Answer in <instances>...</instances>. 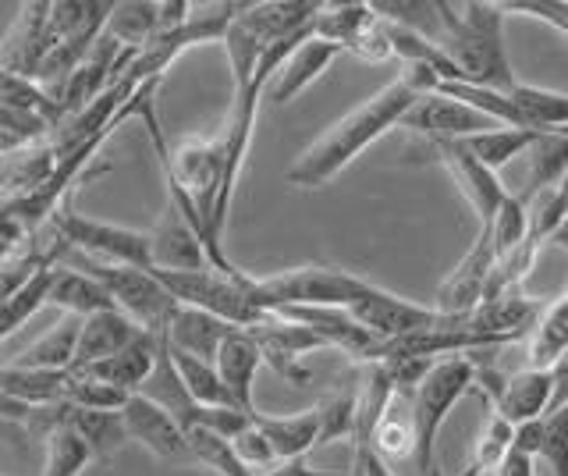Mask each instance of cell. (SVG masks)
Returning a JSON list of instances; mask_svg holds the SVG:
<instances>
[{
    "label": "cell",
    "instance_id": "e0dca14e",
    "mask_svg": "<svg viewBox=\"0 0 568 476\" xmlns=\"http://www.w3.org/2000/svg\"><path fill=\"white\" fill-rule=\"evenodd\" d=\"M150 256L153 271H203L210 267L206 250L192 224L178 214L174 203H164V217L150 232Z\"/></svg>",
    "mask_w": 568,
    "mask_h": 476
},
{
    "label": "cell",
    "instance_id": "4316f807",
    "mask_svg": "<svg viewBox=\"0 0 568 476\" xmlns=\"http://www.w3.org/2000/svg\"><path fill=\"white\" fill-rule=\"evenodd\" d=\"M526 338H529L526 366L529 369H555V363L568 348V292L544 306V313L537 316V324H532Z\"/></svg>",
    "mask_w": 568,
    "mask_h": 476
},
{
    "label": "cell",
    "instance_id": "52a82bcc",
    "mask_svg": "<svg viewBox=\"0 0 568 476\" xmlns=\"http://www.w3.org/2000/svg\"><path fill=\"white\" fill-rule=\"evenodd\" d=\"M47 232L58 235L68 250H75L89 260H103V263H124V267H142L153 271V256H150V232H132V227L121 224H106L97 217L79 214L71 200H64L47 221Z\"/></svg>",
    "mask_w": 568,
    "mask_h": 476
},
{
    "label": "cell",
    "instance_id": "b9f144b4",
    "mask_svg": "<svg viewBox=\"0 0 568 476\" xmlns=\"http://www.w3.org/2000/svg\"><path fill=\"white\" fill-rule=\"evenodd\" d=\"M352 463L359 466L363 476H395L384 458H377V455L369 452V445H352Z\"/></svg>",
    "mask_w": 568,
    "mask_h": 476
},
{
    "label": "cell",
    "instance_id": "603a6c76",
    "mask_svg": "<svg viewBox=\"0 0 568 476\" xmlns=\"http://www.w3.org/2000/svg\"><path fill=\"white\" fill-rule=\"evenodd\" d=\"M523 156H526V179H523V189L515 192V196H519L523 203H532L565 179L568 135L565 132H540Z\"/></svg>",
    "mask_w": 568,
    "mask_h": 476
},
{
    "label": "cell",
    "instance_id": "83f0119b",
    "mask_svg": "<svg viewBox=\"0 0 568 476\" xmlns=\"http://www.w3.org/2000/svg\"><path fill=\"white\" fill-rule=\"evenodd\" d=\"M373 22H377L373 4H355V0L352 4H320L310 32L316 40L334 43L342 54H348V50L355 47V40H359Z\"/></svg>",
    "mask_w": 568,
    "mask_h": 476
},
{
    "label": "cell",
    "instance_id": "ba28073f",
    "mask_svg": "<svg viewBox=\"0 0 568 476\" xmlns=\"http://www.w3.org/2000/svg\"><path fill=\"white\" fill-rule=\"evenodd\" d=\"M473 387L484 392V398L490 402V413L508 419L511 427L547 416V409L555 405V374L550 369L523 366L519 374H497V369L476 363Z\"/></svg>",
    "mask_w": 568,
    "mask_h": 476
},
{
    "label": "cell",
    "instance_id": "f546056e",
    "mask_svg": "<svg viewBox=\"0 0 568 476\" xmlns=\"http://www.w3.org/2000/svg\"><path fill=\"white\" fill-rule=\"evenodd\" d=\"M156 22H160L156 0H121V4L111 8V19H106L103 32L121 47L142 50L156 40Z\"/></svg>",
    "mask_w": 568,
    "mask_h": 476
},
{
    "label": "cell",
    "instance_id": "f6af8a7d",
    "mask_svg": "<svg viewBox=\"0 0 568 476\" xmlns=\"http://www.w3.org/2000/svg\"><path fill=\"white\" fill-rule=\"evenodd\" d=\"M550 242H558V245H561V250H568V221H565V224L558 227V232H555V235H550Z\"/></svg>",
    "mask_w": 568,
    "mask_h": 476
},
{
    "label": "cell",
    "instance_id": "d6a6232c",
    "mask_svg": "<svg viewBox=\"0 0 568 476\" xmlns=\"http://www.w3.org/2000/svg\"><path fill=\"white\" fill-rule=\"evenodd\" d=\"M185 448L192 463H200L203 469L217 473V476H253L242 463L235 448H231V437L206 431V427H189L185 431Z\"/></svg>",
    "mask_w": 568,
    "mask_h": 476
},
{
    "label": "cell",
    "instance_id": "7bdbcfd3",
    "mask_svg": "<svg viewBox=\"0 0 568 476\" xmlns=\"http://www.w3.org/2000/svg\"><path fill=\"white\" fill-rule=\"evenodd\" d=\"M532 463L537 458H529V455H523V452H508L505 455V463L494 469V476H537V469H532Z\"/></svg>",
    "mask_w": 568,
    "mask_h": 476
},
{
    "label": "cell",
    "instance_id": "9c48e42d",
    "mask_svg": "<svg viewBox=\"0 0 568 476\" xmlns=\"http://www.w3.org/2000/svg\"><path fill=\"white\" fill-rule=\"evenodd\" d=\"M348 313L359 321L377 342H402L408 334H419V331H430L440 324V313L434 306H419V303H408V298L387 292L381 285L366 281L363 292L352 298Z\"/></svg>",
    "mask_w": 568,
    "mask_h": 476
},
{
    "label": "cell",
    "instance_id": "74e56055",
    "mask_svg": "<svg viewBox=\"0 0 568 476\" xmlns=\"http://www.w3.org/2000/svg\"><path fill=\"white\" fill-rule=\"evenodd\" d=\"M320 413V445H331V440H342L355 434V384L342 387V392H331L324 402L316 405Z\"/></svg>",
    "mask_w": 568,
    "mask_h": 476
},
{
    "label": "cell",
    "instance_id": "2e32d148",
    "mask_svg": "<svg viewBox=\"0 0 568 476\" xmlns=\"http://www.w3.org/2000/svg\"><path fill=\"white\" fill-rule=\"evenodd\" d=\"M213 369H217L221 384L227 387L231 402L253 419L260 413L253 392H256V377L263 369V356H260V345L253 342V334H248L245 327L227 331V338L221 342L217 356H213Z\"/></svg>",
    "mask_w": 568,
    "mask_h": 476
},
{
    "label": "cell",
    "instance_id": "8992f818",
    "mask_svg": "<svg viewBox=\"0 0 568 476\" xmlns=\"http://www.w3.org/2000/svg\"><path fill=\"white\" fill-rule=\"evenodd\" d=\"M153 274L178 306L213 313L231 327H253L266 316V310L253 303L245 271L221 274L213 267H203V271H153Z\"/></svg>",
    "mask_w": 568,
    "mask_h": 476
},
{
    "label": "cell",
    "instance_id": "9a60e30c",
    "mask_svg": "<svg viewBox=\"0 0 568 476\" xmlns=\"http://www.w3.org/2000/svg\"><path fill=\"white\" fill-rule=\"evenodd\" d=\"M434 156L448 168L452 182L462 189V196H466V203L476 210L479 217V227H487L490 217L497 214V206L505 203L508 189L501 185V179H497L494 171H487L479 161H473V156L462 150V143H430Z\"/></svg>",
    "mask_w": 568,
    "mask_h": 476
},
{
    "label": "cell",
    "instance_id": "f1b7e54d",
    "mask_svg": "<svg viewBox=\"0 0 568 476\" xmlns=\"http://www.w3.org/2000/svg\"><path fill=\"white\" fill-rule=\"evenodd\" d=\"M79 316H61L53 324L50 334H43L40 342H32L26 352H18L11 359V366H26V369H71V359H75V342H79Z\"/></svg>",
    "mask_w": 568,
    "mask_h": 476
},
{
    "label": "cell",
    "instance_id": "d4e9b609",
    "mask_svg": "<svg viewBox=\"0 0 568 476\" xmlns=\"http://www.w3.org/2000/svg\"><path fill=\"white\" fill-rule=\"evenodd\" d=\"M253 423L260 434L271 440V452L277 463H292V458H306L313 448H320V413L316 405L306 413H292V416H263L256 413Z\"/></svg>",
    "mask_w": 568,
    "mask_h": 476
},
{
    "label": "cell",
    "instance_id": "d590c367",
    "mask_svg": "<svg viewBox=\"0 0 568 476\" xmlns=\"http://www.w3.org/2000/svg\"><path fill=\"white\" fill-rule=\"evenodd\" d=\"M511 437H515V427L508 419H501L497 413L487 416L484 423V431H479V440H476V448H473V458H469V466L462 476H487L494 473L497 466L505 463V455L511 452Z\"/></svg>",
    "mask_w": 568,
    "mask_h": 476
},
{
    "label": "cell",
    "instance_id": "1f68e13d",
    "mask_svg": "<svg viewBox=\"0 0 568 476\" xmlns=\"http://www.w3.org/2000/svg\"><path fill=\"white\" fill-rule=\"evenodd\" d=\"M171 352V363L178 369V377H182L185 392L195 405H206V409H239L235 402H231L227 387L221 384L217 369H213V363H203V359H192L185 356V352Z\"/></svg>",
    "mask_w": 568,
    "mask_h": 476
},
{
    "label": "cell",
    "instance_id": "8d00e7d4",
    "mask_svg": "<svg viewBox=\"0 0 568 476\" xmlns=\"http://www.w3.org/2000/svg\"><path fill=\"white\" fill-rule=\"evenodd\" d=\"M540 458L555 476H568V398L540 419Z\"/></svg>",
    "mask_w": 568,
    "mask_h": 476
},
{
    "label": "cell",
    "instance_id": "5bb4252c",
    "mask_svg": "<svg viewBox=\"0 0 568 476\" xmlns=\"http://www.w3.org/2000/svg\"><path fill=\"white\" fill-rule=\"evenodd\" d=\"M118 413H121L129 440L142 445L153 458H160V463H189L185 431L178 427L160 405H153L146 395H129Z\"/></svg>",
    "mask_w": 568,
    "mask_h": 476
},
{
    "label": "cell",
    "instance_id": "cb8c5ba5",
    "mask_svg": "<svg viewBox=\"0 0 568 476\" xmlns=\"http://www.w3.org/2000/svg\"><path fill=\"white\" fill-rule=\"evenodd\" d=\"M369 452L384 458V463H395V458H408L416 452V427H413V395L395 392L390 402L384 405V413L373 423V431L366 437Z\"/></svg>",
    "mask_w": 568,
    "mask_h": 476
},
{
    "label": "cell",
    "instance_id": "60d3db41",
    "mask_svg": "<svg viewBox=\"0 0 568 476\" xmlns=\"http://www.w3.org/2000/svg\"><path fill=\"white\" fill-rule=\"evenodd\" d=\"M253 476H348V473H331V469H313L306 458H292V463H277L263 473H253Z\"/></svg>",
    "mask_w": 568,
    "mask_h": 476
},
{
    "label": "cell",
    "instance_id": "277c9868",
    "mask_svg": "<svg viewBox=\"0 0 568 476\" xmlns=\"http://www.w3.org/2000/svg\"><path fill=\"white\" fill-rule=\"evenodd\" d=\"M476 363L473 356H448L430 366L413 392V427H416V469L419 476H440L437 469V434L452 409L473 392Z\"/></svg>",
    "mask_w": 568,
    "mask_h": 476
},
{
    "label": "cell",
    "instance_id": "7a4b0ae2",
    "mask_svg": "<svg viewBox=\"0 0 568 476\" xmlns=\"http://www.w3.org/2000/svg\"><path fill=\"white\" fill-rule=\"evenodd\" d=\"M437 29L434 43L444 50L462 82L484 85V90H511L515 72L505 50V8L490 0H469V4H434Z\"/></svg>",
    "mask_w": 568,
    "mask_h": 476
},
{
    "label": "cell",
    "instance_id": "ffe728a7",
    "mask_svg": "<svg viewBox=\"0 0 568 476\" xmlns=\"http://www.w3.org/2000/svg\"><path fill=\"white\" fill-rule=\"evenodd\" d=\"M139 327L129 321L124 313L118 310H103L85 316L82 327H79V342H75V359H71V369H82V366H93L114 352L129 348L139 338Z\"/></svg>",
    "mask_w": 568,
    "mask_h": 476
},
{
    "label": "cell",
    "instance_id": "8fae6325",
    "mask_svg": "<svg viewBox=\"0 0 568 476\" xmlns=\"http://www.w3.org/2000/svg\"><path fill=\"white\" fill-rule=\"evenodd\" d=\"M398 129L423 135L426 146H430V143H462V139L479 135V132L497 129V125L490 118L476 114L473 108H466V103H458L452 97L426 93L405 111V118L398 121Z\"/></svg>",
    "mask_w": 568,
    "mask_h": 476
},
{
    "label": "cell",
    "instance_id": "4dcf8cb0",
    "mask_svg": "<svg viewBox=\"0 0 568 476\" xmlns=\"http://www.w3.org/2000/svg\"><path fill=\"white\" fill-rule=\"evenodd\" d=\"M540 132H526V129H505V125H497V129H487V132H479V135H469V139H462V150H466L473 161H479L487 171H501L505 164H511L515 156H523L529 146H532V139H537Z\"/></svg>",
    "mask_w": 568,
    "mask_h": 476
},
{
    "label": "cell",
    "instance_id": "4fadbf2b",
    "mask_svg": "<svg viewBox=\"0 0 568 476\" xmlns=\"http://www.w3.org/2000/svg\"><path fill=\"white\" fill-rule=\"evenodd\" d=\"M50 43V0H29L18 8L14 22L0 43V68L26 82H36V72L47 58Z\"/></svg>",
    "mask_w": 568,
    "mask_h": 476
},
{
    "label": "cell",
    "instance_id": "bcb514c9",
    "mask_svg": "<svg viewBox=\"0 0 568 476\" xmlns=\"http://www.w3.org/2000/svg\"><path fill=\"white\" fill-rule=\"evenodd\" d=\"M565 135H568V129H565Z\"/></svg>",
    "mask_w": 568,
    "mask_h": 476
},
{
    "label": "cell",
    "instance_id": "3957f363",
    "mask_svg": "<svg viewBox=\"0 0 568 476\" xmlns=\"http://www.w3.org/2000/svg\"><path fill=\"white\" fill-rule=\"evenodd\" d=\"M61 267H75L82 274H89L97 285L111 295V303L118 313H124L129 321L160 338L168 331L171 316L178 310V303L168 295V288L160 285L153 271H142V267H124V263H103V260H89L75 250H68L61 242V256H58Z\"/></svg>",
    "mask_w": 568,
    "mask_h": 476
},
{
    "label": "cell",
    "instance_id": "30bf717a",
    "mask_svg": "<svg viewBox=\"0 0 568 476\" xmlns=\"http://www.w3.org/2000/svg\"><path fill=\"white\" fill-rule=\"evenodd\" d=\"M253 334V342L260 345V356H263V366H271L281 381H288L292 387H302L310 384V369L302 366V359L310 356V352L324 348V342L316 338L313 331H306L302 324L288 321V316L281 313H266L260 324L245 327Z\"/></svg>",
    "mask_w": 568,
    "mask_h": 476
},
{
    "label": "cell",
    "instance_id": "ac0fdd59",
    "mask_svg": "<svg viewBox=\"0 0 568 476\" xmlns=\"http://www.w3.org/2000/svg\"><path fill=\"white\" fill-rule=\"evenodd\" d=\"M342 58V50L334 43H324V40H302L288 58L281 61V68L274 72L271 85H266V97L263 100H274L277 108L284 103H292L302 90H310V85L327 72V68Z\"/></svg>",
    "mask_w": 568,
    "mask_h": 476
},
{
    "label": "cell",
    "instance_id": "ab89813d",
    "mask_svg": "<svg viewBox=\"0 0 568 476\" xmlns=\"http://www.w3.org/2000/svg\"><path fill=\"white\" fill-rule=\"evenodd\" d=\"M348 54H355L359 61H369V64H381V61H387V58H395L390 54V40H387V29H384V22L377 19L373 22L359 40H355V47L348 50Z\"/></svg>",
    "mask_w": 568,
    "mask_h": 476
},
{
    "label": "cell",
    "instance_id": "d6986e66",
    "mask_svg": "<svg viewBox=\"0 0 568 476\" xmlns=\"http://www.w3.org/2000/svg\"><path fill=\"white\" fill-rule=\"evenodd\" d=\"M153 363H156V338L142 331L129 348H121L114 356H106L93 366H82L79 374L114 387L121 395H139V387L153 374Z\"/></svg>",
    "mask_w": 568,
    "mask_h": 476
},
{
    "label": "cell",
    "instance_id": "44dd1931",
    "mask_svg": "<svg viewBox=\"0 0 568 476\" xmlns=\"http://www.w3.org/2000/svg\"><path fill=\"white\" fill-rule=\"evenodd\" d=\"M227 331H235V327L224 324L221 316L192 310V306H178L168 331H164V338H168V348L185 352V356H192V359L213 363L221 342L227 338Z\"/></svg>",
    "mask_w": 568,
    "mask_h": 476
},
{
    "label": "cell",
    "instance_id": "7402d4cb",
    "mask_svg": "<svg viewBox=\"0 0 568 476\" xmlns=\"http://www.w3.org/2000/svg\"><path fill=\"white\" fill-rule=\"evenodd\" d=\"M53 164H58V156H53V146L47 139L0 153V200L8 203L29 196V192H36L50 179Z\"/></svg>",
    "mask_w": 568,
    "mask_h": 476
},
{
    "label": "cell",
    "instance_id": "ee69618b",
    "mask_svg": "<svg viewBox=\"0 0 568 476\" xmlns=\"http://www.w3.org/2000/svg\"><path fill=\"white\" fill-rule=\"evenodd\" d=\"M550 374H555V405H558V402L568 398V348H565V356L555 363V369H550Z\"/></svg>",
    "mask_w": 568,
    "mask_h": 476
},
{
    "label": "cell",
    "instance_id": "e575fe53",
    "mask_svg": "<svg viewBox=\"0 0 568 476\" xmlns=\"http://www.w3.org/2000/svg\"><path fill=\"white\" fill-rule=\"evenodd\" d=\"M484 232L494 245L497 260L511 256L515 250H523V245L529 242V206L515 196V192H508L505 203L497 206V214L490 217V224L484 227Z\"/></svg>",
    "mask_w": 568,
    "mask_h": 476
},
{
    "label": "cell",
    "instance_id": "f35d334b",
    "mask_svg": "<svg viewBox=\"0 0 568 476\" xmlns=\"http://www.w3.org/2000/svg\"><path fill=\"white\" fill-rule=\"evenodd\" d=\"M231 448H235V455H239V463L248 469V473H263V469H271V466H277V458H274V452H271V440H266L263 434H260V427L253 419L245 423V427L231 437Z\"/></svg>",
    "mask_w": 568,
    "mask_h": 476
},
{
    "label": "cell",
    "instance_id": "6da1fadb",
    "mask_svg": "<svg viewBox=\"0 0 568 476\" xmlns=\"http://www.w3.org/2000/svg\"><path fill=\"white\" fill-rule=\"evenodd\" d=\"M416 100H419V93L402 75L395 82H387L381 93H373L355 111H348L342 121H334V125L298 156V161L288 168V185L324 189L327 182H334L363 150H369L390 129H398V121L405 118V111L413 108Z\"/></svg>",
    "mask_w": 568,
    "mask_h": 476
},
{
    "label": "cell",
    "instance_id": "5b68a950",
    "mask_svg": "<svg viewBox=\"0 0 568 476\" xmlns=\"http://www.w3.org/2000/svg\"><path fill=\"white\" fill-rule=\"evenodd\" d=\"M366 277L348 274L342 267H288L266 277H248L253 303L266 313L288 310V306H342L348 310L352 298L363 292Z\"/></svg>",
    "mask_w": 568,
    "mask_h": 476
},
{
    "label": "cell",
    "instance_id": "836d02e7",
    "mask_svg": "<svg viewBox=\"0 0 568 476\" xmlns=\"http://www.w3.org/2000/svg\"><path fill=\"white\" fill-rule=\"evenodd\" d=\"M43 440H47L43 476H82L85 466L93 463V452H89V445L71 427L53 423V427L43 434Z\"/></svg>",
    "mask_w": 568,
    "mask_h": 476
},
{
    "label": "cell",
    "instance_id": "7c38bea8",
    "mask_svg": "<svg viewBox=\"0 0 568 476\" xmlns=\"http://www.w3.org/2000/svg\"><path fill=\"white\" fill-rule=\"evenodd\" d=\"M494 263H497L494 245H490L484 227H479V235L469 245V253L462 256L458 267L440 281V288L434 295V310L440 316H452V321H458V316H469L479 303H484L490 274H494Z\"/></svg>",
    "mask_w": 568,
    "mask_h": 476
},
{
    "label": "cell",
    "instance_id": "484cf974",
    "mask_svg": "<svg viewBox=\"0 0 568 476\" xmlns=\"http://www.w3.org/2000/svg\"><path fill=\"white\" fill-rule=\"evenodd\" d=\"M47 306H58L68 316H79V321H85V316H93V313H103V310H114L111 295H106L93 277L75 267H61V263L50 274Z\"/></svg>",
    "mask_w": 568,
    "mask_h": 476
}]
</instances>
